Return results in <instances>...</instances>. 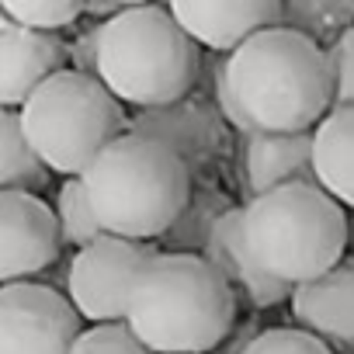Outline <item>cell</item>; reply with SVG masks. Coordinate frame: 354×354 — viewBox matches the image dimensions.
<instances>
[{"mask_svg": "<svg viewBox=\"0 0 354 354\" xmlns=\"http://www.w3.org/2000/svg\"><path fill=\"white\" fill-rule=\"evenodd\" d=\"M219 115L254 132H316L333 111L326 49L288 28H268L216 66Z\"/></svg>", "mask_w": 354, "mask_h": 354, "instance_id": "6da1fadb", "label": "cell"}, {"mask_svg": "<svg viewBox=\"0 0 354 354\" xmlns=\"http://www.w3.org/2000/svg\"><path fill=\"white\" fill-rule=\"evenodd\" d=\"M236 319V292L198 254L160 250L136 281L129 326L153 354H209Z\"/></svg>", "mask_w": 354, "mask_h": 354, "instance_id": "7a4b0ae2", "label": "cell"}, {"mask_svg": "<svg viewBox=\"0 0 354 354\" xmlns=\"http://www.w3.org/2000/svg\"><path fill=\"white\" fill-rule=\"evenodd\" d=\"M94 77L139 111L177 104L195 87L198 46L170 8H125L94 28Z\"/></svg>", "mask_w": 354, "mask_h": 354, "instance_id": "3957f363", "label": "cell"}, {"mask_svg": "<svg viewBox=\"0 0 354 354\" xmlns=\"http://www.w3.org/2000/svg\"><path fill=\"white\" fill-rule=\"evenodd\" d=\"M91 205L108 236L163 240L192 202V170L167 146L136 132L118 136L84 174Z\"/></svg>", "mask_w": 354, "mask_h": 354, "instance_id": "277c9868", "label": "cell"}, {"mask_svg": "<svg viewBox=\"0 0 354 354\" xmlns=\"http://www.w3.org/2000/svg\"><path fill=\"white\" fill-rule=\"evenodd\" d=\"M243 240L268 278L299 288L340 264L347 216L319 185H288L243 205Z\"/></svg>", "mask_w": 354, "mask_h": 354, "instance_id": "5b68a950", "label": "cell"}, {"mask_svg": "<svg viewBox=\"0 0 354 354\" xmlns=\"http://www.w3.org/2000/svg\"><path fill=\"white\" fill-rule=\"evenodd\" d=\"M21 129L49 170L84 177L87 167L129 129L122 101L91 73L63 70L18 111Z\"/></svg>", "mask_w": 354, "mask_h": 354, "instance_id": "8992f818", "label": "cell"}, {"mask_svg": "<svg viewBox=\"0 0 354 354\" xmlns=\"http://www.w3.org/2000/svg\"><path fill=\"white\" fill-rule=\"evenodd\" d=\"M156 254L160 250H153L149 243H139V240L101 236L97 243L77 250L70 261V274H66L70 302L94 326L97 323H125L136 281Z\"/></svg>", "mask_w": 354, "mask_h": 354, "instance_id": "52a82bcc", "label": "cell"}, {"mask_svg": "<svg viewBox=\"0 0 354 354\" xmlns=\"http://www.w3.org/2000/svg\"><path fill=\"white\" fill-rule=\"evenodd\" d=\"M80 333L70 295L35 281L0 288V354H73Z\"/></svg>", "mask_w": 354, "mask_h": 354, "instance_id": "ba28073f", "label": "cell"}, {"mask_svg": "<svg viewBox=\"0 0 354 354\" xmlns=\"http://www.w3.org/2000/svg\"><path fill=\"white\" fill-rule=\"evenodd\" d=\"M59 247L56 209L28 192H0V281L18 285L53 268Z\"/></svg>", "mask_w": 354, "mask_h": 354, "instance_id": "9c48e42d", "label": "cell"}, {"mask_svg": "<svg viewBox=\"0 0 354 354\" xmlns=\"http://www.w3.org/2000/svg\"><path fill=\"white\" fill-rule=\"evenodd\" d=\"M167 8L195 46L230 56L285 18V4L278 0H174Z\"/></svg>", "mask_w": 354, "mask_h": 354, "instance_id": "30bf717a", "label": "cell"}, {"mask_svg": "<svg viewBox=\"0 0 354 354\" xmlns=\"http://www.w3.org/2000/svg\"><path fill=\"white\" fill-rule=\"evenodd\" d=\"M70 53L73 49L59 35L32 32L0 18V104L4 111H21L46 80L70 70Z\"/></svg>", "mask_w": 354, "mask_h": 354, "instance_id": "8fae6325", "label": "cell"}, {"mask_svg": "<svg viewBox=\"0 0 354 354\" xmlns=\"http://www.w3.org/2000/svg\"><path fill=\"white\" fill-rule=\"evenodd\" d=\"M142 139H153L167 146L174 156H181L188 170L205 167L223 142V115L202 101H177L163 108H146L129 118V129Z\"/></svg>", "mask_w": 354, "mask_h": 354, "instance_id": "7c38bea8", "label": "cell"}, {"mask_svg": "<svg viewBox=\"0 0 354 354\" xmlns=\"http://www.w3.org/2000/svg\"><path fill=\"white\" fill-rule=\"evenodd\" d=\"M288 302L306 333L354 354V261H340L330 274L299 285Z\"/></svg>", "mask_w": 354, "mask_h": 354, "instance_id": "4fadbf2b", "label": "cell"}, {"mask_svg": "<svg viewBox=\"0 0 354 354\" xmlns=\"http://www.w3.org/2000/svg\"><path fill=\"white\" fill-rule=\"evenodd\" d=\"M202 257H205V261L226 278V285H230L236 295H243L254 309L281 306V302L292 299V292H295L292 285L268 278V274L254 264V257H250V250H247V240H243V209H226V212L216 219Z\"/></svg>", "mask_w": 354, "mask_h": 354, "instance_id": "5bb4252c", "label": "cell"}, {"mask_svg": "<svg viewBox=\"0 0 354 354\" xmlns=\"http://www.w3.org/2000/svg\"><path fill=\"white\" fill-rule=\"evenodd\" d=\"M243 185L250 198L288 185H316L313 132H254L243 142Z\"/></svg>", "mask_w": 354, "mask_h": 354, "instance_id": "9a60e30c", "label": "cell"}, {"mask_svg": "<svg viewBox=\"0 0 354 354\" xmlns=\"http://www.w3.org/2000/svg\"><path fill=\"white\" fill-rule=\"evenodd\" d=\"M316 185L354 209V108L330 111L313 132Z\"/></svg>", "mask_w": 354, "mask_h": 354, "instance_id": "2e32d148", "label": "cell"}, {"mask_svg": "<svg viewBox=\"0 0 354 354\" xmlns=\"http://www.w3.org/2000/svg\"><path fill=\"white\" fill-rule=\"evenodd\" d=\"M46 185H49V167L28 142L18 111H0V188L35 195Z\"/></svg>", "mask_w": 354, "mask_h": 354, "instance_id": "e0dca14e", "label": "cell"}, {"mask_svg": "<svg viewBox=\"0 0 354 354\" xmlns=\"http://www.w3.org/2000/svg\"><path fill=\"white\" fill-rule=\"evenodd\" d=\"M56 219H59V233H63V243H70L73 250H84L91 243H97L104 233L94 205H91V195H87V185L84 177H66L59 185V195H56Z\"/></svg>", "mask_w": 354, "mask_h": 354, "instance_id": "ac0fdd59", "label": "cell"}, {"mask_svg": "<svg viewBox=\"0 0 354 354\" xmlns=\"http://www.w3.org/2000/svg\"><path fill=\"white\" fill-rule=\"evenodd\" d=\"M226 209H230V205H223L219 192H212V188L195 192L192 202H188V209L181 212V219H177V223L167 230V236H163L167 254H198V257H202V250H205V243H209V233H212L216 219H219Z\"/></svg>", "mask_w": 354, "mask_h": 354, "instance_id": "d6986e66", "label": "cell"}, {"mask_svg": "<svg viewBox=\"0 0 354 354\" xmlns=\"http://www.w3.org/2000/svg\"><path fill=\"white\" fill-rule=\"evenodd\" d=\"M84 15L87 8L73 4V0H0V18L49 35H59L63 28L77 25Z\"/></svg>", "mask_w": 354, "mask_h": 354, "instance_id": "ffe728a7", "label": "cell"}, {"mask_svg": "<svg viewBox=\"0 0 354 354\" xmlns=\"http://www.w3.org/2000/svg\"><path fill=\"white\" fill-rule=\"evenodd\" d=\"M285 18H295L288 28L302 35H333L340 39L347 28H354V4H295L285 8Z\"/></svg>", "mask_w": 354, "mask_h": 354, "instance_id": "44dd1931", "label": "cell"}, {"mask_svg": "<svg viewBox=\"0 0 354 354\" xmlns=\"http://www.w3.org/2000/svg\"><path fill=\"white\" fill-rule=\"evenodd\" d=\"M73 354H153L129 323H97L80 333Z\"/></svg>", "mask_w": 354, "mask_h": 354, "instance_id": "7402d4cb", "label": "cell"}, {"mask_svg": "<svg viewBox=\"0 0 354 354\" xmlns=\"http://www.w3.org/2000/svg\"><path fill=\"white\" fill-rule=\"evenodd\" d=\"M240 354H333V347L306 330H292V326L278 330L274 326V330H264L254 340H247V347Z\"/></svg>", "mask_w": 354, "mask_h": 354, "instance_id": "603a6c76", "label": "cell"}, {"mask_svg": "<svg viewBox=\"0 0 354 354\" xmlns=\"http://www.w3.org/2000/svg\"><path fill=\"white\" fill-rule=\"evenodd\" d=\"M330 77H333V111L354 108V28H347L340 39L326 46Z\"/></svg>", "mask_w": 354, "mask_h": 354, "instance_id": "cb8c5ba5", "label": "cell"}]
</instances>
